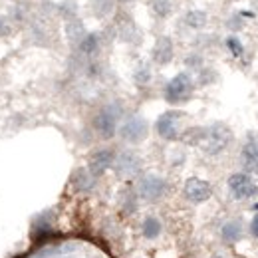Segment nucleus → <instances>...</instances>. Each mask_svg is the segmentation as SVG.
<instances>
[{"label": "nucleus", "instance_id": "1", "mask_svg": "<svg viewBox=\"0 0 258 258\" xmlns=\"http://www.w3.org/2000/svg\"><path fill=\"white\" fill-rule=\"evenodd\" d=\"M195 80L189 72H179L177 76H173L165 90H163V97L169 105H181V103H187L195 94Z\"/></svg>", "mask_w": 258, "mask_h": 258}, {"label": "nucleus", "instance_id": "2", "mask_svg": "<svg viewBox=\"0 0 258 258\" xmlns=\"http://www.w3.org/2000/svg\"><path fill=\"white\" fill-rule=\"evenodd\" d=\"M119 117H121V107L117 103H109V105H103L92 119V127L96 131V135L99 139L107 141V139H113L117 135V123H119Z\"/></svg>", "mask_w": 258, "mask_h": 258}, {"label": "nucleus", "instance_id": "3", "mask_svg": "<svg viewBox=\"0 0 258 258\" xmlns=\"http://www.w3.org/2000/svg\"><path fill=\"white\" fill-rule=\"evenodd\" d=\"M232 143V129L228 127L226 123H213L209 125L205 131V139L201 143V149L207 153V155H219L223 153L226 147Z\"/></svg>", "mask_w": 258, "mask_h": 258}, {"label": "nucleus", "instance_id": "4", "mask_svg": "<svg viewBox=\"0 0 258 258\" xmlns=\"http://www.w3.org/2000/svg\"><path fill=\"white\" fill-rule=\"evenodd\" d=\"M117 135L127 145H139L149 137V123L143 115H129L117 127Z\"/></svg>", "mask_w": 258, "mask_h": 258}, {"label": "nucleus", "instance_id": "5", "mask_svg": "<svg viewBox=\"0 0 258 258\" xmlns=\"http://www.w3.org/2000/svg\"><path fill=\"white\" fill-rule=\"evenodd\" d=\"M185 113L179 109H167L155 121V131L165 141H177L181 137V123Z\"/></svg>", "mask_w": 258, "mask_h": 258}, {"label": "nucleus", "instance_id": "6", "mask_svg": "<svg viewBox=\"0 0 258 258\" xmlns=\"http://www.w3.org/2000/svg\"><path fill=\"white\" fill-rule=\"evenodd\" d=\"M165 193H167V181L155 173H147L137 181V197L145 203H157L165 197Z\"/></svg>", "mask_w": 258, "mask_h": 258}, {"label": "nucleus", "instance_id": "7", "mask_svg": "<svg viewBox=\"0 0 258 258\" xmlns=\"http://www.w3.org/2000/svg\"><path fill=\"white\" fill-rule=\"evenodd\" d=\"M226 185H228V193L236 201H248L258 195V185L248 173H232Z\"/></svg>", "mask_w": 258, "mask_h": 258}, {"label": "nucleus", "instance_id": "8", "mask_svg": "<svg viewBox=\"0 0 258 258\" xmlns=\"http://www.w3.org/2000/svg\"><path fill=\"white\" fill-rule=\"evenodd\" d=\"M113 161H115V149H111V147H97V149H94L90 153L86 169L92 173L94 179H97L105 171H109L113 167Z\"/></svg>", "mask_w": 258, "mask_h": 258}, {"label": "nucleus", "instance_id": "9", "mask_svg": "<svg viewBox=\"0 0 258 258\" xmlns=\"http://www.w3.org/2000/svg\"><path fill=\"white\" fill-rule=\"evenodd\" d=\"M183 197L193 205H203L213 197V185L201 177H189L183 185Z\"/></svg>", "mask_w": 258, "mask_h": 258}, {"label": "nucleus", "instance_id": "10", "mask_svg": "<svg viewBox=\"0 0 258 258\" xmlns=\"http://www.w3.org/2000/svg\"><path fill=\"white\" fill-rule=\"evenodd\" d=\"M141 167H143V161H141V157L135 153V151H131V149H125V151H119V153H115V161H113V171L119 175V177H123V179H129V177H135V175H139V171H141Z\"/></svg>", "mask_w": 258, "mask_h": 258}, {"label": "nucleus", "instance_id": "11", "mask_svg": "<svg viewBox=\"0 0 258 258\" xmlns=\"http://www.w3.org/2000/svg\"><path fill=\"white\" fill-rule=\"evenodd\" d=\"M113 30H115V36H117L121 42H125V44H139L141 38H143L139 26L135 24V20H133L129 14H125V12L117 14L115 24H113Z\"/></svg>", "mask_w": 258, "mask_h": 258}, {"label": "nucleus", "instance_id": "12", "mask_svg": "<svg viewBox=\"0 0 258 258\" xmlns=\"http://www.w3.org/2000/svg\"><path fill=\"white\" fill-rule=\"evenodd\" d=\"M175 58V44L169 36H159L151 50V60L157 66H167Z\"/></svg>", "mask_w": 258, "mask_h": 258}, {"label": "nucleus", "instance_id": "13", "mask_svg": "<svg viewBox=\"0 0 258 258\" xmlns=\"http://www.w3.org/2000/svg\"><path fill=\"white\" fill-rule=\"evenodd\" d=\"M240 165H242V169L246 173L258 175V139L250 137L244 143V147L240 151Z\"/></svg>", "mask_w": 258, "mask_h": 258}, {"label": "nucleus", "instance_id": "14", "mask_svg": "<svg viewBox=\"0 0 258 258\" xmlns=\"http://www.w3.org/2000/svg\"><path fill=\"white\" fill-rule=\"evenodd\" d=\"M70 185H72V189H74L76 193H88V191L94 189L96 179L92 177V173H90L86 167H78V169H74L72 175H70Z\"/></svg>", "mask_w": 258, "mask_h": 258}, {"label": "nucleus", "instance_id": "15", "mask_svg": "<svg viewBox=\"0 0 258 258\" xmlns=\"http://www.w3.org/2000/svg\"><path fill=\"white\" fill-rule=\"evenodd\" d=\"M64 34L72 46H78L82 42V38L88 34V30H86V26H84V22L80 18H72L64 24Z\"/></svg>", "mask_w": 258, "mask_h": 258}, {"label": "nucleus", "instance_id": "16", "mask_svg": "<svg viewBox=\"0 0 258 258\" xmlns=\"http://www.w3.org/2000/svg\"><path fill=\"white\" fill-rule=\"evenodd\" d=\"M209 22V14L205 10H199V8H193L189 10L185 16H183V24L191 30H203Z\"/></svg>", "mask_w": 258, "mask_h": 258}, {"label": "nucleus", "instance_id": "17", "mask_svg": "<svg viewBox=\"0 0 258 258\" xmlns=\"http://www.w3.org/2000/svg\"><path fill=\"white\" fill-rule=\"evenodd\" d=\"M161 232H163V225L157 217L149 215V217L143 219V223H141V234H143V238H147V240H155Z\"/></svg>", "mask_w": 258, "mask_h": 258}, {"label": "nucleus", "instance_id": "18", "mask_svg": "<svg viewBox=\"0 0 258 258\" xmlns=\"http://www.w3.org/2000/svg\"><path fill=\"white\" fill-rule=\"evenodd\" d=\"M240 236H242V223L240 221H228L223 225L221 228V238L225 240L226 244H234L236 240H240Z\"/></svg>", "mask_w": 258, "mask_h": 258}, {"label": "nucleus", "instance_id": "19", "mask_svg": "<svg viewBox=\"0 0 258 258\" xmlns=\"http://www.w3.org/2000/svg\"><path fill=\"white\" fill-rule=\"evenodd\" d=\"M205 131L207 127H203V125H193V127H187L185 131H181V141L185 143V145H191V147H201V143H203V139H205Z\"/></svg>", "mask_w": 258, "mask_h": 258}, {"label": "nucleus", "instance_id": "20", "mask_svg": "<svg viewBox=\"0 0 258 258\" xmlns=\"http://www.w3.org/2000/svg\"><path fill=\"white\" fill-rule=\"evenodd\" d=\"M99 44H101L99 34L88 32L84 38H82V42H80L76 48H78V50H80V54H84V56H94L97 50H99Z\"/></svg>", "mask_w": 258, "mask_h": 258}, {"label": "nucleus", "instance_id": "21", "mask_svg": "<svg viewBox=\"0 0 258 258\" xmlns=\"http://www.w3.org/2000/svg\"><path fill=\"white\" fill-rule=\"evenodd\" d=\"M115 10V0H92V14L103 20V18H109Z\"/></svg>", "mask_w": 258, "mask_h": 258}, {"label": "nucleus", "instance_id": "22", "mask_svg": "<svg viewBox=\"0 0 258 258\" xmlns=\"http://www.w3.org/2000/svg\"><path fill=\"white\" fill-rule=\"evenodd\" d=\"M149 8L153 12V16H157L159 20H165L173 14V0H149Z\"/></svg>", "mask_w": 258, "mask_h": 258}, {"label": "nucleus", "instance_id": "23", "mask_svg": "<svg viewBox=\"0 0 258 258\" xmlns=\"http://www.w3.org/2000/svg\"><path fill=\"white\" fill-rule=\"evenodd\" d=\"M56 8H58V14L64 18L66 22L72 20V18H78V12H80V6H78L76 0H62Z\"/></svg>", "mask_w": 258, "mask_h": 258}, {"label": "nucleus", "instance_id": "24", "mask_svg": "<svg viewBox=\"0 0 258 258\" xmlns=\"http://www.w3.org/2000/svg\"><path fill=\"white\" fill-rule=\"evenodd\" d=\"M151 78H153V72H151L149 64H139L135 68V72H133V82L139 88H145L151 82Z\"/></svg>", "mask_w": 258, "mask_h": 258}, {"label": "nucleus", "instance_id": "25", "mask_svg": "<svg viewBox=\"0 0 258 258\" xmlns=\"http://www.w3.org/2000/svg\"><path fill=\"white\" fill-rule=\"evenodd\" d=\"M226 48L230 50V54H232L234 58H240V56L244 54V46H242V42H240L236 36H228V38H226Z\"/></svg>", "mask_w": 258, "mask_h": 258}, {"label": "nucleus", "instance_id": "26", "mask_svg": "<svg viewBox=\"0 0 258 258\" xmlns=\"http://www.w3.org/2000/svg\"><path fill=\"white\" fill-rule=\"evenodd\" d=\"M217 80V72L211 70V68H201L199 70V86H211L213 82Z\"/></svg>", "mask_w": 258, "mask_h": 258}, {"label": "nucleus", "instance_id": "27", "mask_svg": "<svg viewBox=\"0 0 258 258\" xmlns=\"http://www.w3.org/2000/svg\"><path fill=\"white\" fill-rule=\"evenodd\" d=\"M12 32H14V28H12V20H10V16L0 14V38H10Z\"/></svg>", "mask_w": 258, "mask_h": 258}, {"label": "nucleus", "instance_id": "28", "mask_svg": "<svg viewBox=\"0 0 258 258\" xmlns=\"http://www.w3.org/2000/svg\"><path fill=\"white\" fill-rule=\"evenodd\" d=\"M137 199H139V197H137L135 191H129L127 189V191L123 193V207H125L127 213H133V211L137 209Z\"/></svg>", "mask_w": 258, "mask_h": 258}, {"label": "nucleus", "instance_id": "29", "mask_svg": "<svg viewBox=\"0 0 258 258\" xmlns=\"http://www.w3.org/2000/svg\"><path fill=\"white\" fill-rule=\"evenodd\" d=\"M226 26H228L232 32L242 30V28H244V18H242V14H232V16L226 20Z\"/></svg>", "mask_w": 258, "mask_h": 258}, {"label": "nucleus", "instance_id": "30", "mask_svg": "<svg viewBox=\"0 0 258 258\" xmlns=\"http://www.w3.org/2000/svg\"><path fill=\"white\" fill-rule=\"evenodd\" d=\"M185 64L189 66L191 70H201V68H203V58H201L199 54H191V56H187Z\"/></svg>", "mask_w": 258, "mask_h": 258}, {"label": "nucleus", "instance_id": "31", "mask_svg": "<svg viewBox=\"0 0 258 258\" xmlns=\"http://www.w3.org/2000/svg\"><path fill=\"white\" fill-rule=\"evenodd\" d=\"M250 234H252L254 238H258V213L252 217V223H250Z\"/></svg>", "mask_w": 258, "mask_h": 258}, {"label": "nucleus", "instance_id": "32", "mask_svg": "<svg viewBox=\"0 0 258 258\" xmlns=\"http://www.w3.org/2000/svg\"><path fill=\"white\" fill-rule=\"evenodd\" d=\"M131 2H135V0H115V4H121V6H127Z\"/></svg>", "mask_w": 258, "mask_h": 258}, {"label": "nucleus", "instance_id": "33", "mask_svg": "<svg viewBox=\"0 0 258 258\" xmlns=\"http://www.w3.org/2000/svg\"><path fill=\"white\" fill-rule=\"evenodd\" d=\"M228 2H240V0H228Z\"/></svg>", "mask_w": 258, "mask_h": 258}, {"label": "nucleus", "instance_id": "34", "mask_svg": "<svg viewBox=\"0 0 258 258\" xmlns=\"http://www.w3.org/2000/svg\"><path fill=\"white\" fill-rule=\"evenodd\" d=\"M8 2H18V0H8Z\"/></svg>", "mask_w": 258, "mask_h": 258}]
</instances>
